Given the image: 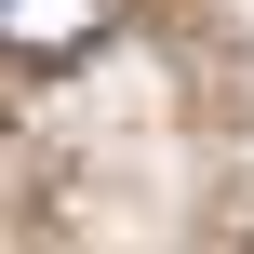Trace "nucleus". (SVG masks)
<instances>
[{
	"mask_svg": "<svg viewBox=\"0 0 254 254\" xmlns=\"http://www.w3.org/2000/svg\"><path fill=\"white\" fill-rule=\"evenodd\" d=\"M121 27V0H0V67H80Z\"/></svg>",
	"mask_w": 254,
	"mask_h": 254,
	"instance_id": "1",
	"label": "nucleus"
}]
</instances>
